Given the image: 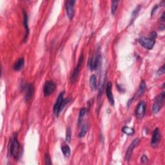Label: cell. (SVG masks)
I'll list each match as a JSON object with an SVG mask.
<instances>
[{
    "instance_id": "obj_6",
    "label": "cell",
    "mask_w": 165,
    "mask_h": 165,
    "mask_svg": "<svg viewBox=\"0 0 165 165\" xmlns=\"http://www.w3.org/2000/svg\"><path fill=\"white\" fill-rule=\"evenodd\" d=\"M101 61V56L100 54H97L93 56L89 61V68L91 70H94L98 68Z\"/></svg>"
},
{
    "instance_id": "obj_24",
    "label": "cell",
    "mask_w": 165,
    "mask_h": 165,
    "mask_svg": "<svg viewBox=\"0 0 165 165\" xmlns=\"http://www.w3.org/2000/svg\"><path fill=\"white\" fill-rule=\"evenodd\" d=\"M164 67H165V65H163L161 67H160V69L158 70V71H157V74H158V75H159V76L164 74V72H165Z\"/></svg>"
},
{
    "instance_id": "obj_4",
    "label": "cell",
    "mask_w": 165,
    "mask_h": 165,
    "mask_svg": "<svg viewBox=\"0 0 165 165\" xmlns=\"http://www.w3.org/2000/svg\"><path fill=\"white\" fill-rule=\"evenodd\" d=\"M164 97H165V95H164V92H163L155 97V101L152 106V112L154 114H157V112H159L162 108L163 104H164Z\"/></svg>"
},
{
    "instance_id": "obj_22",
    "label": "cell",
    "mask_w": 165,
    "mask_h": 165,
    "mask_svg": "<svg viewBox=\"0 0 165 165\" xmlns=\"http://www.w3.org/2000/svg\"><path fill=\"white\" fill-rule=\"evenodd\" d=\"M117 6H118V2L117 1H113L112 3V9H111V11H112V14L114 15L116 12L117 9Z\"/></svg>"
},
{
    "instance_id": "obj_7",
    "label": "cell",
    "mask_w": 165,
    "mask_h": 165,
    "mask_svg": "<svg viewBox=\"0 0 165 165\" xmlns=\"http://www.w3.org/2000/svg\"><path fill=\"white\" fill-rule=\"evenodd\" d=\"M161 130L158 129L156 128L152 133V141H151V145L153 148H156L158 146L159 143L161 141Z\"/></svg>"
},
{
    "instance_id": "obj_10",
    "label": "cell",
    "mask_w": 165,
    "mask_h": 165,
    "mask_svg": "<svg viewBox=\"0 0 165 165\" xmlns=\"http://www.w3.org/2000/svg\"><path fill=\"white\" fill-rule=\"evenodd\" d=\"M76 3V1L70 0V1L66 2V11L67 16L69 18L72 20L74 16V5Z\"/></svg>"
},
{
    "instance_id": "obj_14",
    "label": "cell",
    "mask_w": 165,
    "mask_h": 165,
    "mask_svg": "<svg viewBox=\"0 0 165 165\" xmlns=\"http://www.w3.org/2000/svg\"><path fill=\"white\" fill-rule=\"evenodd\" d=\"M23 25H24V27L25 29V34L24 36V39L23 41L24 42H25L27 41V37L28 36L29 34V28H28V16H27V12L25 11H23Z\"/></svg>"
},
{
    "instance_id": "obj_5",
    "label": "cell",
    "mask_w": 165,
    "mask_h": 165,
    "mask_svg": "<svg viewBox=\"0 0 165 165\" xmlns=\"http://www.w3.org/2000/svg\"><path fill=\"white\" fill-rule=\"evenodd\" d=\"M56 88L55 82L52 81H47L43 87V94L45 97H48L54 93Z\"/></svg>"
},
{
    "instance_id": "obj_26",
    "label": "cell",
    "mask_w": 165,
    "mask_h": 165,
    "mask_svg": "<svg viewBox=\"0 0 165 165\" xmlns=\"http://www.w3.org/2000/svg\"><path fill=\"white\" fill-rule=\"evenodd\" d=\"M45 164H51L52 162L50 161V158L48 154H46L45 155Z\"/></svg>"
},
{
    "instance_id": "obj_3",
    "label": "cell",
    "mask_w": 165,
    "mask_h": 165,
    "mask_svg": "<svg viewBox=\"0 0 165 165\" xmlns=\"http://www.w3.org/2000/svg\"><path fill=\"white\" fill-rule=\"evenodd\" d=\"M64 95V92H61L59 94L57 99L54 104L53 110H54V114L56 117H58L60 112H61V110L63 109L64 107L66 105V103H68L70 101V99H64L63 98Z\"/></svg>"
},
{
    "instance_id": "obj_1",
    "label": "cell",
    "mask_w": 165,
    "mask_h": 165,
    "mask_svg": "<svg viewBox=\"0 0 165 165\" xmlns=\"http://www.w3.org/2000/svg\"><path fill=\"white\" fill-rule=\"evenodd\" d=\"M9 152L14 159L18 160L21 154V149L19 142L18 140V133L14 134L11 139L9 144Z\"/></svg>"
},
{
    "instance_id": "obj_18",
    "label": "cell",
    "mask_w": 165,
    "mask_h": 165,
    "mask_svg": "<svg viewBox=\"0 0 165 165\" xmlns=\"http://www.w3.org/2000/svg\"><path fill=\"white\" fill-rule=\"evenodd\" d=\"M146 83L145 81H142L140 83L139 85V91L138 92V97H140L141 95L143 94V93L145 92V90H146Z\"/></svg>"
},
{
    "instance_id": "obj_19",
    "label": "cell",
    "mask_w": 165,
    "mask_h": 165,
    "mask_svg": "<svg viewBox=\"0 0 165 165\" xmlns=\"http://www.w3.org/2000/svg\"><path fill=\"white\" fill-rule=\"evenodd\" d=\"M61 151L65 157H69L70 155V148L68 145H63L61 146Z\"/></svg>"
},
{
    "instance_id": "obj_16",
    "label": "cell",
    "mask_w": 165,
    "mask_h": 165,
    "mask_svg": "<svg viewBox=\"0 0 165 165\" xmlns=\"http://www.w3.org/2000/svg\"><path fill=\"white\" fill-rule=\"evenodd\" d=\"M90 85H91L92 91H95L97 89V79L94 74L92 75L91 78H90Z\"/></svg>"
},
{
    "instance_id": "obj_2",
    "label": "cell",
    "mask_w": 165,
    "mask_h": 165,
    "mask_svg": "<svg viewBox=\"0 0 165 165\" xmlns=\"http://www.w3.org/2000/svg\"><path fill=\"white\" fill-rule=\"evenodd\" d=\"M157 37V33L155 32H152L149 37H141L139 39V43L144 48L150 50L152 49L155 43V39Z\"/></svg>"
},
{
    "instance_id": "obj_20",
    "label": "cell",
    "mask_w": 165,
    "mask_h": 165,
    "mask_svg": "<svg viewBox=\"0 0 165 165\" xmlns=\"http://www.w3.org/2000/svg\"><path fill=\"white\" fill-rule=\"evenodd\" d=\"M122 131L125 134L128 135V136H132V135L135 132L134 129H133L132 128H130V127H129V126H126L123 127V129H122Z\"/></svg>"
},
{
    "instance_id": "obj_11",
    "label": "cell",
    "mask_w": 165,
    "mask_h": 165,
    "mask_svg": "<svg viewBox=\"0 0 165 165\" xmlns=\"http://www.w3.org/2000/svg\"><path fill=\"white\" fill-rule=\"evenodd\" d=\"M139 139L138 138H136L132 142L130 145L129 146V147L128 148V149H127L126 150V155H125V158H126V160L127 161H130V159L131 158V156H132V154L133 152V149L136 148L138 145L139 144Z\"/></svg>"
},
{
    "instance_id": "obj_17",
    "label": "cell",
    "mask_w": 165,
    "mask_h": 165,
    "mask_svg": "<svg viewBox=\"0 0 165 165\" xmlns=\"http://www.w3.org/2000/svg\"><path fill=\"white\" fill-rule=\"evenodd\" d=\"M88 125L87 123H85V125H82V128L79 132V137L80 138H84L85 136L86 133H87L88 132Z\"/></svg>"
},
{
    "instance_id": "obj_13",
    "label": "cell",
    "mask_w": 165,
    "mask_h": 165,
    "mask_svg": "<svg viewBox=\"0 0 165 165\" xmlns=\"http://www.w3.org/2000/svg\"><path fill=\"white\" fill-rule=\"evenodd\" d=\"M34 92V88L32 84H28L25 87V102H28L31 100Z\"/></svg>"
},
{
    "instance_id": "obj_9",
    "label": "cell",
    "mask_w": 165,
    "mask_h": 165,
    "mask_svg": "<svg viewBox=\"0 0 165 165\" xmlns=\"http://www.w3.org/2000/svg\"><path fill=\"white\" fill-rule=\"evenodd\" d=\"M83 59H84L83 54H81V56L79 57V61H78V65H77L76 68H75V69H74V70L73 72V74L72 75L71 79H72V82H76V80H77V79H78L79 71H80L81 68L82 64V63H83Z\"/></svg>"
},
{
    "instance_id": "obj_8",
    "label": "cell",
    "mask_w": 165,
    "mask_h": 165,
    "mask_svg": "<svg viewBox=\"0 0 165 165\" xmlns=\"http://www.w3.org/2000/svg\"><path fill=\"white\" fill-rule=\"evenodd\" d=\"M146 103L144 101H141L136 107L135 115L138 119H142L145 115L146 112Z\"/></svg>"
},
{
    "instance_id": "obj_23",
    "label": "cell",
    "mask_w": 165,
    "mask_h": 165,
    "mask_svg": "<svg viewBox=\"0 0 165 165\" xmlns=\"http://www.w3.org/2000/svg\"><path fill=\"white\" fill-rule=\"evenodd\" d=\"M71 139V130L70 128L66 130V141L67 142H70Z\"/></svg>"
},
{
    "instance_id": "obj_21",
    "label": "cell",
    "mask_w": 165,
    "mask_h": 165,
    "mask_svg": "<svg viewBox=\"0 0 165 165\" xmlns=\"http://www.w3.org/2000/svg\"><path fill=\"white\" fill-rule=\"evenodd\" d=\"M86 113V109L85 108H82L79 112V118H78V124L80 125L82 121V119H83Z\"/></svg>"
},
{
    "instance_id": "obj_12",
    "label": "cell",
    "mask_w": 165,
    "mask_h": 165,
    "mask_svg": "<svg viewBox=\"0 0 165 165\" xmlns=\"http://www.w3.org/2000/svg\"><path fill=\"white\" fill-rule=\"evenodd\" d=\"M106 94L107 96V99L110 103L111 105L114 106V95L112 94V82L110 81L108 82V83L106 87Z\"/></svg>"
},
{
    "instance_id": "obj_27",
    "label": "cell",
    "mask_w": 165,
    "mask_h": 165,
    "mask_svg": "<svg viewBox=\"0 0 165 165\" xmlns=\"http://www.w3.org/2000/svg\"><path fill=\"white\" fill-rule=\"evenodd\" d=\"M161 20L162 22H164V12H163V14H162V16H161Z\"/></svg>"
},
{
    "instance_id": "obj_25",
    "label": "cell",
    "mask_w": 165,
    "mask_h": 165,
    "mask_svg": "<svg viewBox=\"0 0 165 165\" xmlns=\"http://www.w3.org/2000/svg\"><path fill=\"white\" fill-rule=\"evenodd\" d=\"M141 161L142 163H146L148 162V158L147 157L146 155H143L142 157H141Z\"/></svg>"
},
{
    "instance_id": "obj_15",
    "label": "cell",
    "mask_w": 165,
    "mask_h": 165,
    "mask_svg": "<svg viewBox=\"0 0 165 165\" xmlns=\"http://www.w3.org/2000/svg\"><path fill=\"white\" fill-rule=\"evenodd\" d=\"M24 65H25V60L23 57H21L16 62V63L14 64L13 69L16 71H19L23 68Z\"/></svg>"
}]
</instances>
